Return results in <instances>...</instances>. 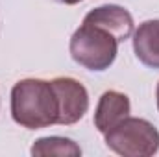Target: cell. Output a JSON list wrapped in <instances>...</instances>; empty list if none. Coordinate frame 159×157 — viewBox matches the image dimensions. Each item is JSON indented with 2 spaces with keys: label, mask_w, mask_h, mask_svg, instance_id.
Here are the masks:
<instances>
[{
  "label": "cell",
  "mask_w": 159,
  "mask_h": 157,
  "mask_svg": "<svg viewBox=\"0 0 159 157\" xmlns=\"http://www.w3.org/2000/svg\"><path fill=\"white\" fill-rule=\"evenodd\" d=\"M57 96L52 81L20 79L11 89V117L26 129H41L57 124Z\"/></svg>",
  "instance_id": "1"
},
{
  "label": "cell",
  "mask_w": 159,
  "mask_h": 157,
  "mask_svg": "<svg viewBox=\"0 0 159 157\" xmlns=\"http://www.w3.org/2000/svg\"><path fill=\"white\" fill-rule=\"evenodd\" d=\"M72 59L87 70H107L119 54V41L100 26L83 22L72 34L69 44Z\"/></svg>",
  "instance_id": "2"
},
{
  "label": "cell",
  "mask_w": 159,
  "mask_h": 157,
  "mask_svg": "<svg viewBox=\"0 0 159 157\" xmlns=\"http://www.w3.org/2000/svg\"><path fill=\"white\" fill-rule=\"evenodd\" d=\"M109 150L124 157H150L159 152L157 128L137 117H126L104 133Z\"/></svg>",
  "instance_id": "3"
},
{
  "label": "cell",
  "mask_w": 159,
  "mask_h": 157,
  "mask_svg": "<svg viewBox=\"0 0 159 157\" xmlns=\"http://www.w3.org/2000/svg\"><path fill=\"white\" fill-rule=\"evenodd\" d=\"M52 87L57 96V124L72 126L80 122L89 111V92L74 78H54Z\"/></svg>",
  "instance_id": "4"
},
{
  "label": "cell",
  "mask_w": 159,
  "mask_h": 157,
  "mask_svg": "<svg viewBox=\"0 0 159 157\" xmlns=\"http://www.w3.org/2000/svg\"><path fill=\"white\" fill-rule=\"evenodd\" d=\"M83 22H89V24L104 28L106 32L115 35L119 43L129 39L131 34H133V26H135L131 13L126 7L117 6V4H106V6L91 9L85 15Z\"/></svg>",
  "instance_id": "5"
},
{
  "label": "cell",
  "mask_w": 159,
  "mask_h": 157,
  "mask_svg": "<svg viewBox=\"0 0 159 157\" xmlns=\"http://www.w3.org/2000/svg\"><path fill=\"white\" fill-rule=\"evenodd\" d=\"M129 111H131V104L124 92L106 91L100 96L94 111V126L100 133H106L111 128H115L120 120L129 117Z\"/></svg>",
  "instance_id": "6"
},
{
  "label": "cell",
  "mask_w": 159,
  "mask_h": 157,
  "mask_svg": "<svg viewBox=\"0 0 159 157\" xmlns=\"http://www.w3.org/2000/svg\"><path fill=\"white\" fill-rule=\"evenodd\" d=\"M133 52L137 59L159 70V20H146L133 32Z\"/></svg>",
  "instance_id": "7"
},
{
  "label": "cell",
  "mask_w": 159,
  "mask_h": 157,
  "mask_svg": "<svg viewBox=\"0 0 159 157\" xmlns=\"http://www.w3.org/2000/svg\"><path fill=\"white\" fill-rule=\"evenodd\" d=\"M32 155H59V157H78L81 148L74 141L65 137H43L37 139L32 146Z\"/></svg>",
  "instance_id": "8"
},
{
  "label": "cell",
  "mask_w": 159,
  "mask_h": 157,
  "mask_svg": "<svg viewBox=\"0 0 159 157\" xmlns=\"http://www.w3.org/2000/svg\"><path fill=\"white\" fill-rule=\"evenodd\" d=\"M56 2L65 4V6H74V4H80V2H83V0H56Z\"/></svg>",
  "instance_id": "9"
},
{
  "label": "cell",
  "mask_w": 159,
  "mask_h": 157,
  "mask_svg": "<svg viewBox=\"0 0 159 157\" xmlns=\"http://www.w3.org/2000/svg\"><path fill=\"white\" fill-rule=\"evenodd\" d=\"M156 100H157V109H159V83H157V89H156Z\"/></svg>",
  "instance_id": "10"
}]
</instances>
